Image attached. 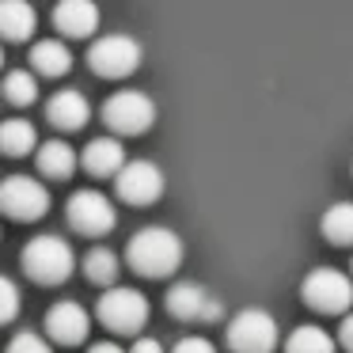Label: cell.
I'll use <instances>...</instances> for the list:
<instances>
[{
    "label": "cell",
    "mask_w": 353,
    "mask_h": 353,
    "mask_svg": "<svg viewBox=\"0 0 353 353\" xmlns=\"http://www.w3.org/2000/svg\"><path fill=\"white\" fill-rule=\"evenodd\" d=\"M103 122L122 137H141L156 125V103L145 92H114L103 103Z\"/></svg>",
    "instance_id": "8992f818"
},
{
    "label": "cell",
    "mask_w": 353,
    "mask_h": 353,
    "mask_svg": "<svg viewBox=\"0 0 353 353\" xmlns=\"http://www.w3.org/2000/svg\"><path fill=\"white\" fill-rule=\"evenodd\" d=\"M99 8L92 0H61L54 8V27L65 39H88V34L99 31Z\"/></svg>",
    "instance_id": "4fadbf2b"
},
{
    "label": "cell",
    "mask_w": 353,
    "mask_h": 353,
    "mask_svg": "<svg viewBox=\"0 0 353 353\" xmlns=\"http://www.w3.org/2000/svg\"><path fill=\"white\" fill-rule=\"evenodd\" d=\"M34 156H39V171L46 179H72V171H77V148L65 141H42Z\"/></svg>",
    "instance_id": "ac0fdd59"
},
{
    "label": "cell",
    "mask_w": 353,
    "mask_h": 353,
    "mask_svg": "<svg viewBox=\"0 0 353 353\" xmlns=\"http://www.w3.org/2000/svg\"><path fill=\"white\" fill-rule=\"evenodd\" d=\"M88 327H92V315L77 300H57L46 312V334L61 345H80L88 338Z\"/></svg>",
    "instance_id": "7c38bea8"
},
{
    "label": "cell",
    "mask_w": 353,
    "mask_h": 353,
    "mask_svg": "<svg viewBox=\"0 0 353 353\" xmlns=\"http://www.w3.org/2000/svg\"><path fill=\"white\" fill-rule=\"evenodd\" d=\"M65 213H69L72 228H77L80 236H88V239L107 236V232H114V224H118L114 201H110L107 194H99V190H77L69 198V205H65Z\"/></svg>",
    "instance_id": "ba28073f"
},
{
    "label": "cell",
    "mask_w": 353,
    "mask_h": 353,
    "mask_svg": "<svg viewBox=\"0 0 353 353\" xmlns=\"http://www.w3.org/2000/svg\"><path fill=\"white\" fill-rule=\"evenodd\" d=\"M285 353H334V338L315 323H300L289 338H285Z\"/></svg>",
    "instance_id": "44dd1931"
},
{
    "label": "cell",
    "mask_w": 353,
    "mask_h": 353,
    "mask_svg": "<svg viewBox=\"0 0 353 353\" xmlns=\"http://www.w3.org/2000/svg\"><path fill=\"white\" fill-rule=\"evenodd\" d=\"M183 239L179 232L163 228V224H152V228H141L137 236L125 247V262L137 270L141 277H171L179 266H183Z\"/></svg>",
    "instance_id": "6da1fadb"
},
{
    "label": "cell",
    "mask_w": 353,
    "mask_h": 353,
    "mask_svg": "<svg viewBox=\"0 0 353 353\" xmlns=\"http://www.w3.org/2000/svg\"><path fill=\"white\" fill-rule=\"evenodd\" d=\"M300 296H304V304L319 315H345L353 304V277L342 274V270H334V266H319L304 277Z\"/></svg>",
    "instance_id": "3957f363"
},
{
    "label": "cell",
    "mask_w": 353,
    "mask_h": 353,
    "mask_svg": "<svg viewBox=\"0 0 353 353\" xmlns=\"http://www.w3.org/2000/svg\"><path fill=\"white\" fill-rule=\"evenodd\" d=\"M31 69L42 72V77H65L72 69V54L61 39H42L34 42L31 50Z\"/></svg>",
    "instance_id": "e0dca14e"
},
{
    "label": "cell",
    "mask_w": 353,
    "mask_h": 353,
    "mask_svg": "<svg viewBox=\"0 0 353 353\" xmlns=\"http://www.w3.org/2000/svg\"><path fill=\"white\" fill-rule=\"evenodd\" d=\"M277 319L262 307H243L228 323V345L232 353H274L277 350Z\"/></svg>",
    "instance_id": "5b68a950"
},
{
    "label": "cell",
    "mask_w": 353,
    "mask_h": 353,
    "mask_svg": "<svg viewBox=\"0 0 353 353\" xmlns=\"http://www.w3.org/2000/svg\"><path fill=\"white\" fill-rule=\"evenodd\" d=\"M323 236L334 247H350L353 243V201H334V205L323 213Z\"/></svg>",
    "instance_id": "ffe728a7"
},
{
    "label": "cell",
    "mask_w": 353,
    "mask_h": 353,
    "mask_svg": "<svg viewBox=\"0 0 353 353\" xmlns=\"http://www.w3.org/2000/svg\"><path fill=\"white\" fill-rule=\"evenodd\" d=\"M114 190H118V198L130 201V205H152V201L163 198L168 183H163V171L156 168L152 160H130L114 175Z\"/></svg>",
    "instance_id": "30bf717a"
},
{
    "label": "cell",
    "mask_w": 353,
    "mask_h": 353,
    "mask_svg": "<svg viewBox=\"0 0 353 353\" xmlns=\"http://www.w3.org/2000/svg\"><path fill=\"white\" fill-rule=\"evenodd\" d=\"M88 114H92L88 99L80 92H72V88L54 92V99L46 103V118H50V125H57V130H80V125L88 122Z\"/></svg>",
    "instance_id": "2e32d148"
},
{
    "label": "cell",
    "mask_w": 353,
    "mask_h": 353,
    "mask_svg": "<svg viewBox=\"0 0 353 353\" xmlns=\"http://www.w3.org/2000/svg\"><path fill=\"white\" fill-rule=\"evenodd\" d=\"M168 312L175 315V319H201V323H213V319H221L224 315V307H221V300L213 296V292H205L201 285H194V281H179V285H171L168 289Z\"/></svg>",
    "instance_id": "8fae6325"
},
{
    "label": "cell",
    "mask_w": 353,
    "mask_h": 353,
    "mask_svg": "<svg viewBox=\"0 0 353 353\" xmlns=\"http://www.w3.org/2000/svg\"><path fill=\"white\" fill-rule=\"evenodd\" d=\"M171 353H216V350H213V342H209V338L186 334V338H179V342H175V350H171Z\"/></svg>",
    "instance_id": "484cf974"
},
{
    "label": "cell",
    "mask_w": 353,
    "mask_h": 353,
    "mask_svg": "<svg viewBox=\"0 0 353 353\" xmlns=\"http://www.w3.org/2000/svg\"><path fill=\"white\" fill-rule=\"evenodd\" d=\"M84 277L92 285H114L118 277V254L110 251V247H92V251L84 254Z\"/></svg>",
    "instance_id": "7402d4cb"
},
{
    "label": "cell",
    "mask_w": 353,
    "mask_h": 353,
    "mask_svg": "<svg viewBox=\"0 0 353 353\" xmlns=\"http://www.w3.org/2000/svg\"><path fill=\"white\" fill-rule=\"evenodd\" d=\"M39 148V133L27 118H8L0 122V152L8 156H31Z\"/></svg>",
    "instance_id": "d6986e66"
},
{
    "label": "cell",
    "mask_w": 353,
    "mask_h": 353,
    "mask_svg": "<svg viewBox=\"0 0 353 353\" xmlns=\"http://www.w3.org/2000/svg\"><path fill=\"white\" fill-rule=\"evenodd\" d=\"M88 61H92V72H99V77L122 80L141 69V42L130 39V34H107L92 46Z\"/></svg>",
    "instance_id": "9c48e42d"
},
{
    "label": "cell",
    "mask_w": 353,
    "mask_h": 353,
    "mask_svg": "<svg viewBox=\"0 0 353 353\" xmlns=\"http://www.w3.org/2000/svg\"><path fill=\"white\" fill-rule=\"evenodd\" d=\"M338 338H342V345H345V350L353 353V312H350V315H345V319H342V327H338Z\"/></svg>",
    "instance_id": "83f0119b"
},
{
    "label": "cell",
    "mask_w": 353,
    "mask_h": 353,
    "mask_svg": "<svg viewBox=\"0 0 353 353\" xmlns=\"http://www.w3.org/2000/svg\"><path fill=\"white\" fill-rule=\"evenodd\" d=\"M0 92H4L8 103H16V107H31V103L39 99V80L31 77V69H16V72L4 77Z\"/></svg>",
    "instance_id": "603a6c76"
},
{
    "label": "cell",
    "mask_w": 353,
    "mask_h": 353,
    "mask_svg": "<svg viewBox=\"0 0 353 353\" xmlns=\"http://www.w3.org/2000/svg\"><path fill=\"white\" fill-rule=\"evenodd\" d=\"M80 163H84V171H88V175H95V179L118 175V171L125 168V148H122V141H118V137H95V141H88Z\"/></svg>",
    "instance_id": "5bb4252c"
},
{
    "label": "cell",
    "mask_w": 353,
    "mask_h": 353,
    "mask_svg": "<svg viewBox=\"0 0 353 353\" xmlns=\"http://www.w3.org/2000/svg\"><path fill=\"white\" fill-rule=\"evenodd\" d=\"M8 353H54V345H50L42 334H34V330H19V334L8 342Z\"/></svg>",
    "instance_id": "d4e9b609"
},
{
    "label": "cell",
    "mask_w": 353,
    "mask_h": 353,
    "mask_svg": "<svg viewBox=\"0 0 353 353\" xmlns=\"http://www.w3.org/2000/svg\"><path fill=\"white\" fill-rule=\"evenodd\" d=\"M0 65H4V50H0Z\"/></svg>",
    "instance_id": "f546056e"
},
{
    "label": "cell",
    "mask_w": 353,
    "mask_h": 353,
    "mask_svg": "<svg viewBox=\"0 0 353 353\" xmlns=\"http://www.w3.org/2000/svg\"><path fill=\"white\" fill-rule=\"evenodd\" d=\"M19 266L39 285H65L77 270V254L61 236H34L19 254Z\"/></svg>",
    "instance_id": "7a4b0ae2"
},
{
    "label": "cell",
    "mask_w": 353,
    "mask_h": 353,
    "mask_svg": "<svg viewBox=\"0 0 353 353\" xmlns=\"http://www.w3.org/2000/svg\"><path fill=\"white\" fill-rule=\"evenodd\" d=\"M88 353H125V350L114 342H95V345H88Z\"/></svg>",
    "instance_id": "f1b7e54d"
},
{
    "label": "cell",
    "mask_w": 353,
    "mask_h": 353,
    "mask_svg": "<svg viewBox=\"0 0 353 353\" xmlns=\"http://www.w3.org/2000/svg\"><path fill=\"white\" fill-rule=\"evenodd\" d=\"M39 27V12L27 0H0V39L4 42H27Z\"/></svg>",
    "instance_id": "9a60e30c"
},
{
    "label": "cell",
    "mask_w": 353,
    "mask_h": 353,
    "mask_svg": "<svg viewBox=\"0 0 353 353\" xmlns=\"http://www.w3.org/2000/svg\"><path fill=\"white\" fill-rule=\"evenodd\" d=\"M125 353H163V345L156 342V338H137L133 350H125Z\"/></svg>",
    "instance_id": "4316f807"
},
{
    "label": "cell",
    "mask_w": 353,
    "mask_h": 353,
    "mask_svg": "<svg viewBox=\"0 0 353 353\" xmlns=\"http://www.w3.org/2000/svg\"><path fill=\"white\" fill-rule=\"evenodd\" d=\"M0 213L12 221H42L50 213V190L46 183L31 175H12L0 183Z\"/></svg>",
    "instance_id": "52a82bcc"
},
{
    "label": "cell",
    "mask_w": 353,
    "mask_h": 353,
    "mask_svg": "<svg viewBox=\"0 0 353 353\" xmlns=\"http://www.w3.org/2000/svg\"><path fill=\"white\" fill-rule=\"evenodd\" d=\"M19 307H23V300H19V289H16V281L0 274V327L16 319V315H19Z\"/></svg>",
    "instance_id": "cb8c5ba5"
},
{
    "label": "cell",
    "mask_w": 353,
    "mask_h": 353,
    "mask_svg": "<svg viewBox=\"0 0 353 353\" xmlns=\"http://www.w3.org/2000/svg\"><path fill=\"white\" fill-rule=\"evenodd\" d=\"M99 323L114 334H137L148 323V300L141 289H130V285H110L99 296Z\"/></svg>",
    "instance_id": "277c9868"
}]
</instances>
